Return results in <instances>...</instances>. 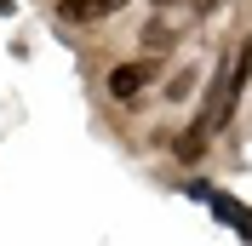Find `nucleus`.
Masks as SVG:
<instances>
[{"instance_id":"f03ea898","label":"nucleus","mask_w":252,"mask_h":246,"mask_svg":"<svg viewBox=\"0 0 252 246\" xmlns=\"http://www.w3.org/2000/svg\"><path fill=\"white\" fill-rule=\"evenodd\" d=\"M155 80V58H138V63H121V69H109V97H121V103H132V97L143 92Z\"/></svg>"},{"instance_id":"39448f33","label":"nucleus","mask_w":252,"mask_h":246,"mask_svg":"<svg viewBox=\"0 0 252 246\" xmlns=\"http://www.w3.org/2000/svg\"><path fill=\"white\" fill-rule=\"evenodd\" d=\"M189 6H195V12H212V6H218V0H189Z\"/></svg>"},{"instance_id":"20e7f679","label":"nucleus","mask_w":252,"mask_h":246,"mask_svg":"<svg viewBox=\"0 0 252 246\" xmlns=\"http://www.w3.org/2000/svg\"><path fill=\"white\" fill-rule=\"evenodd\" d=\"M115 6H121V0H63L58 12L69 17V23H92V17H109Z\"/></svg>"},{"instance_id":"f257e3e1","label":"nucleus","mask_w":252,"mask_h":246,"mask_svg":"<svg viewBox=\"0 0 252 246\" xmlns=\"http://www.w3.org/2000/svg\"><path fill=\"white\" fill-rule=\"evenodd\" d=\"M247 75H252V40L235 52V58H223L218 63V75H212V86H206V103H201V121H195V138H212L229 115H235V103H241V86H247Z\"/></svg>"},{"instance_id":"7ed1b4c3","label":"nucleus","mask_w":252,"mask_h":246,"mask_svg":"<svg viewBox=\"0 0 252 246\" xmlns=\"http://www.w3.org/2000/svg\"><path fill=\"white\" fill-rule=\"evenodd\" d=\"M206 200H212V212H218L223 223H235L241 241H252V206H241V200H229V195H206Z\"/></svg>"}]
</instances>
